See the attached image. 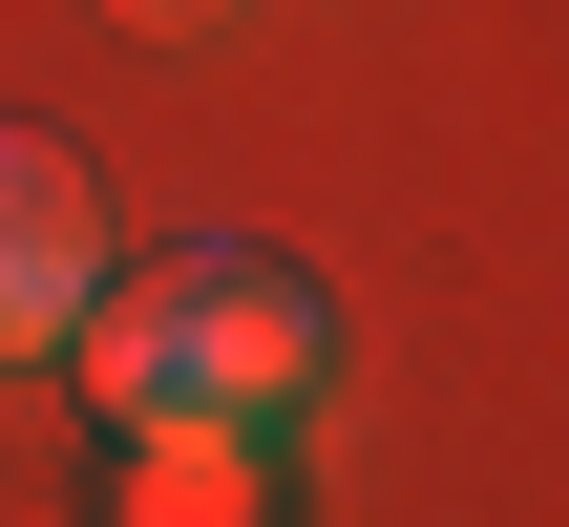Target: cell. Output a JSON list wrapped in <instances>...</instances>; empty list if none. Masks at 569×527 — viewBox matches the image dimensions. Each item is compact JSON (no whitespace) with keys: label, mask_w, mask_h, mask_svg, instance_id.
I'll list each match as a JSON object with an SVG mask.
<instances>
[{"label":"cell","mask_w":569,"mask_h":527,"mask_svg":"<svg viewBox=\"0 0 569 527\" xmlns=\"http://www.w3.org/2000/svg\"><path fill=\"white\" fill-rule=\"evenodd\" d=\"M106 527H274V422H127Z\"/></svg>","instance_id":"3"},{"label":"cell","mask_w":569,"mask_h":527,"mask_svg":"<svg viewBox=\"0 0 569 527\" xmlns=\"http://www.w3.org/2000/svg\"><path fill=\"white\" fill-rule=\"evenodd\" d=\"M63 380H84L106 422H296V401H317V296H296L274 253L190 232V253H148L127 296L63 317Z\"/></svg>","instance_id":"1"},{"label":"cell","mask_w":569,"mask_h":527,"mask_svg":"<svg viewBox=\"0 0 569 527\" xmlns=\"http://www.w3.org/2000/svg\"><path fill=\"white\" fill-rule=\"evenodd\" d=\"M127 21H148V42H211V21H232V0H127Z\"/></svg>","instance_id":"4"},{"label":"cell","mask_w":569,"mask_h":527,"mask_svg":"<svg viewBox=\"0 0 569 527\" xmlns=\"http://www.w3.org/2000/svg\"><path fill=\"white\" fill-rule=\"evenodd\" d=\"M106 296V232H84V169L0 127V359H42L63 317Z\"/></svg>","instance_id":"2"}]
</instances>
